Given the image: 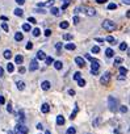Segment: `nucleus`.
Instances as JSON below:
<instances>
[{"label":"nucleus","instance_id":"obj_1","mask_svg":"<svg viewBox=\"0 0 130 134\" xmlns=\"http://www.w3.org/2000/svg\"><path fill=\"white\" fill-rule=\"evenodd\" d=\"M108 107H109L111 112H116L118 109V101H117V99L113 97V96H109V97H108Z\"/></svg>","mask_w":130,"mask_h":134},{"label":"nucleus","instance_id":"obj_2","mask_svg":"<svg viewBox=\"0 0 130 134\" xmlns=\"http://www.w3.org/2000/svg\"><path fill=\"white\" fill-rule=\"evenodd\" d=\"M102 28L106 30V32H113L116 29V24L112 21V20H104L102 21Z\"/></svg>","mask_w":130,"mask_h":134},{"label":"nucleus","instance_id":"obj_3","mask_svg":"<svg viewBox=\"0 0 130 134\" xmlns=\"http://www.w3.org/2000/svg\"><path fill=\"white\" fill-rule=\"evenodd\" d=\"M99 68H100V62L97 59H92L91 61V74L92 75H97L99 74Z\"/></svg>","mask_w":130,"mask_h":134},{"label":"nucleus","instance_id":"obj_4","mask_svg":"<svg viewBox=\"0 0 130 134\" xmlns=\"http://www.w3.org/2000/svg\"><path fill=\"white\" fill-rule=\"evenodd\" d=\"M13 134H28V128L23 124H18V125H16Z\"/></svg>","mask_w":130,"mask_h":134},{"label":"nucleus","instance_id":"obj_5","mask_svg":"<svg viewBox=\"0 0 130 134\" xmlns=\"http://www.w3.org/2000/svg\"><path fill=\"white\" fill-rule=\"evenodd\" d=\"M79 9L83 11L87 16H96V11H95L92 7H87V5H84V7H79Z\"/></svg>","mask_w":130,"mask_h":134},{"label":"nucleus","instance_id":"obj_6","mask_svg":"<svg viewBox=\"0 0 130 134\" xmlns=\"http://www.w3.org/2000/svg\"><path fill=\"white\" fill-rule=\"evenodd\" d=\"M111 78H112V75H111V72H104V75L100 78V83L101 84H104V86H106V84H109V82H111Z\"/></svg>","mask_w":130,"mask_h":134},{"label":"nucleus","instance_id":"obj_7","mask_svg":"<svg viewBox=\"0 0 130 134\" xmlns=\"http://www.w3.org/2000/svg\"><path fill=\"white\" fill-rule=\"evenodd\" d=\"M54 3H55V0H47V2H45V3H38L37 4V7H41V8H43V7H53L54 5Z\"/></svg>","mask_w":130,"mask_h":134},{"label":"nucleus","instance_id":"obj_8","mask_svg":"<svg viewBox=\"0 0 130 134\" xmlns=\"http://www.w3.org/2000/svg\"><path fill=\"white\" fill-rule=\"evenodd\" d=\"M75 63H76L79 67H84V66H85V61L81 58V57H76V58H75Z\"/></svg>","mask_w":130,"mask_h":134},{"label":"nucleus","instance_id":"obj_9","mask_svg":"<svg viewBox=\"0 0 130 134\" xmlns=\"http://www.w3.org/2000/svg\"><path fill=\"white\" fill-rule=\"evenodd\" d=\"M50 87H51V84H50V82H49V80H45V82H42V83H41V88H42L43 91H49V89H50Z\"/></svg>","mask_w":130,"mask_h":134},{"label":"nucleus","instance_id":"obj_10","mask_svg":"<svg viewBox=\"0 0 130 134\" xmlns=\"http://www.w3.org/2000/svg\"><path fill=\"white\" fill-rule=\"evenodd\" d=\"M36 70H38V63H37V61H32L30 66H29V71H36Z\"/></svg>","mask_w":130,"mask_h":134},{"label":"nucleus","instance_id":"obj_11","mask_svg":"<svg viewBox=\"0 0 130 134\" xmlns=\"http://www.w3.org/2000/svg\"><path fill=\"white\" fill-rule=\"evenodd\" d=\"M45 58H46V54H45V51L39 50V51L37 53V59H39V61H45Z\"/></svg>","mask_w":130,"mask_h":134},{"label":"nucleus","instance_id":"obj_12","mask_svg":"<svg viewBox=\"0 0 130 134\" xmlns=\"http://www.w3.org/2000/svg\"><path fill=\"white\" fill-rule=\"evenodd\" d=\"M15 62H16V65H21V63H23L24 62V57L23 55H16V58H15Z\"/></svg>","mask_w":130,"mask_h":134},{"label":"nucleus","instance_id":"obj_13","mask_svg":"<svg viewBox=\"0 0 130 134\" xmlns=\"http://www.w3.org/2000/svg\"><path fill=\"white\" fill-rule=\"evenodd\" d=\"M49 110H50L49 104H42V105H41V112H42V113H49Z\"/></svg>","mask_w":130,"mask_h":134},{"label":"nucleus","instance_id":"obj_14","mask_svg":"<svg viewBox=\"0 0 130 134\" xmlns=\"http://www.w3.org/2000/svg\"><path fill=\"white\" fill-rule=\"evenodd\" d=\"M15 40H16L17 42L23 41V40H24V34H23V33H20V32H18V33H16V34H15Z\"/></svg>","mask_w":130,"mask_h":134},{"label":"nucleus","instance_id":"obj_15","mask_svg":"<svg viewBox=\"0 0 130 134\" xmlns=\"http://www.w3.org/2000/svg\"><path fill=\"white\" fill-rule=\"evenodd\" d=\"M64 121H66V120H64V117L63 116H60V114H59V116H57V125H63L64 124Z\"/></svg>","mask_w":130,"mask_h":134},{"label":"nucleus","instance_id":"obj_16","mask_svg":"<svg viewBox=\"0 0 130 134\" xmlns=\"http://www.w3.org/2000/svg\"><path fill=\"white\" fill-rule=\"evenodd\" d=\"M105 55L108 57V58H112V57L114 55V51H113V50H112L111 47H108V49L105 50Z\"/></svg>","mask_w":130,"mask_h":134},{"label":"nucleus","instance_id":"obj_17","mask_svg":"<svg viewBox=\"0 0 130 134\" xmlns=\"http://www.w3.org/2000/svg\"><path fill=\"white\" fill-rule=\"evenodd\" d=\"M105 41H106V42H109L111 45H114V44H116V38H114V37H112V36H108V37L105 38Z\"/></svg>","mask_w":130,"mask_h":134},{"label":"nucleus","instance_id":"obj_18","mask_svg":"<svg viewBox=\"0 0 130 134\" xmlns=\"http://www.w3.org/2000/svg\"><path fill=\"white\" fill-rule=\"evenodd\" d=\"M3 57H4L5 59H11V58H12V53H11V50H4Z\"/></svg>","mask_w":130,"mask_h":134},{"label":"nucleus","instance_id":"obj_19","mask_svg":"<svg viewBox=\"0 0 130 134\" xmlns=\"http://www.w3.org/2000/svg\"><path fill=\"white\" fill-rule=\"evenodd\" d=\"M50 12H51V15H54V16H59V8H57V7H51V8H50Z\"/></svg>","mask_w":130,"mask_h":134},{"label":"nucleus","instance_id":"obj_20","mask_svg":"<svg viewBox=\"0 0 130 134\" xmlns=\"http://www.w3.org/2000/svg\"><path fill=\"white\" fill-rule=\"evenodd\" d=\"M69 26H70L69 21H62V23L59 24V28H60V29H67Z\"/></svg>","mask_w":130,"mask_h":134},{"label":"nucleus","instance_id":"obj_21","mask_svg":"<svg viewBox=\"0 0 130 134\" xmlns=\"http://www.w3.org/2000/svg\"><path fill=\"white\" fill-rule=\"evenodd\" d=\"M64 47H66V50H75L76 46H75V44L71 42V44H66V45H64Z\"/></svg>","mask_w":130,"mask_h":134},{"label":"nucleus","instance_id":"obj_22","mask_svg":"<svg viewBox=\"0 0 130 134\" xmlns=\"http://www.w3.org/2000/svg\"><path fill=\"white\" fill-rule=\"evenodd\" d=\"M45 62H46L47 66H49V65H53V63H54V58H53V57H46V58H45Z\"/></svg>","mask_w":130,"mask_h":134},{"label":"nucleus","instance_id":"obj_23","mask_svg":"<svg viewBox=\"0 0 130 134\" xmlns=\"http://www.w3.org/2000/svg\"><path fill=\"white\" fill-rule=\"evenodd\" d=\"M13 12H15V15H16V16H23V15H24V11L21 9V8H16Z\"/></svg>","mask_w":130,"mask_h":134},{"label":"nucleus","instance_id":"obj_24","mask_svg":"<svg viewBox=\"0 0 130 134\" xmlns=\"http://www.w3.org/2000/svg\"><path fill=\"white\" fill-rule=\"evenodd\" d=\"M7 71H8V72H13V71H15V66H13V63L9 62V63L7 65Z\"/></svg>","mask_w":130,"mask_h":134},{"label":"nucleus","instance_id":"obj_25","mask_svg":"<svg viewBox=\"0 0 130 134\" xmlns=\"http://www.w3.org/2000/svg\"><path fill=\"white\" fill-rule=\"evenodd\" d=\"M63 40H64V41H70V40H72V34H70V33L63 34Z\"/></svg>","mask_w":130,"mask_h":134},{"label":"nucleus","instance_id":"obj_26","mask_svg":"<svg viewBox=\"0 0 130 134\" xmlns=\"http://www.w3.org/2000/svg\"><path fill=\"white\" fill-rule=\"evenodd\" d=\"M32 34H33V36H34V37H38V36H39V34H41V30H39V29H38V28H34V29H33V30H32Z\"/></svg>","mask_w":130,"mask_h":134},{"label":"nucleus","instance_id":"obj_27","mask_svg":"<svg viewBox=\"0 0 130 134\" xmlns=\"http://www.w3.org/2000/svg\"><path fill=\"white\" fill-rule=\"evenodd\" d=\"M62 62L60 61H57V62H54V67H55V70H60L62 68Z\"/></svg>","mask_w":130,"mask_h":134},{"label":"nucleus","instance_id":"obj_28","mask_svg":"<svg viewBox=\"0 0 130 134\" xmlns=\"http://www.w3.org/2000/svg\"><path fill=\"white\" fill-rule=\"evenodd\" d=\"M78 112H79V108H78V107H75V109H74V112L71 113V117H70L71 120H74V118L76 117V114H78Z\"/></svg>","mask_w":130,"mask_h":134},{"label":"nucleus","instance_id":"obj_29","mask_svg":"<svg viewBox=\"0 0 130 134\" xmlns=\"http://www.w3.org/2000/svg\"><path fill=\"white\" fill-rule=\"evenodd\" d=\"M17 88H18L20 91H23V89L25 88V83H24V82H17Z\"/></svg>","mask_w":130,"mask_h":134},{"label":"nucleus","instance_id":"obj_30","mask_svg":"<svg viewBox=\"0 0 130 134\" xmlns=\"http://www.w3.org/2000/svg\"><path fill=\"white\" fill-rule=\"evenodd\" d=\"M120 50H121V51H125V50H127V44H126V42H122V44H120Z\"/></svg>","mask_w":130,"mask_h":134},{"label":"nucleus","instance_id":"obj_31","mask_svg":"<svg viewBox=\"0 0 130 134\" xmlns=\"http://www.w3.org/2000/svg\"><path fill=\"white\" fill-rule=\"evenodd\" d=\"M117 8V4L116 3H109V4H108V9H109V11H113V9H116Z\"/></svg>","mask_w":130,"mask_h":134},{"label":"nucleus","instance_id":"obj_32","mask_svg":"<svg viewBox=\"0 0 130 134\" xmlns=\"http://www.w3.org/2000/svg\"><path fill=\"white\" fill-rule=\"evenodd\" d=\"M75 133H76V129H75V128H72V126H71V128H69V129H67V131H66V134H75Z\"/></svg>","mask_w":130,"mask_h":134},{"label":"nucleus","instance_id":"obj_33","mask_svg":"<svg viewBox=\"0 0 130 134\" xmlns=\"http://www.w3.org/2000/svg\"><path fill=\"white\" fill-rule=\"evenodd\" d=\"M74 79H75V80H79V79H81V74H80L79 71L74 74Z\"/></svg>","mask_w":130,"mask_h":134},{"label":"nucleus","instance_id":"obj_34","mask_svg":"<svg viewBox=\"0 0 130 134\" xmlns=\"http://www.w3.org/2000/svg\"><path fill=\"white\" fill-rule=\"evenodd\" d=\"M23 30L24 32H29L30 30V24H24L23 25Z\"/></svg>","mask_w":130,"mask_h":134},{"label":"nucleus","instance_id":"obj_35","mask_svg":"<svg viewBox=\"0 0 130 134\" xmlns=\"http://www.w3.org/2000/svg\"><path fill=\"white\" fill-rule=\"evenodd\" d=\"M120 74L125 76V75L127 74V68H125V67H120Z\"/></svg>","mask_w":130,"mask_h":134},{"label":"nucleus","instance_id":"obj_36","mask_svg":"<svg viewBox=\"0 0 130 134\" xmlns=\"http://www.w3.org/2000/svg\"><path fill=\"white\" fill-rule=\"evenodd\" d=\"M120 112L121 113H126L127 112V107L126 105H120Z\"/></svg>","mask_w":130,"mask_h":134},{"label":"nucleus","instance_id":"obj_37","mask_svg":"<svg viewBox=\"0 0 130 134\" xmlns=\"http://www.w3.org/2000/svg\"><path fill=\"white\" fill-rule=\"evenodd\" d=\"M18 117H20V121H24L25 117H24V110H20L18 112Z\"/></svg>","mask_w":130,"mask_h":134},{"label":"nucleus","instance_id":"obj_38","mask_svg":"<svg viewBox=\"0 0 130 134\" xmlns=\"http://www.w3.org/2000/svg\"><path fill=\"white\" fill-rule=\"evenodd\" d=\"M92 53H95V54H97V53H100V47L99 46H92Z\"/></svg>","mask_w":130,"mask_h":134},{"label":"nucleus","instance_id":"obj_39","mask_svg":"<svg viewBox=\"0 0 130 134\" xmlns=\"http://www.w3.org/2000/svg\"><path fill=\"white\" fill-rule=\"evenodd\" d=\"M78 86H79V87H84V86H85V80H84V79H79V80H78Z\"/></svg>","mask_w":130,"mask_h":134},{"label":"nucleus","instance_id":"obj_40","mask_svg":"<svg viewBox=\"0 0 130 134\" xmlns=\"http://www.w3.org/2000/svg\"><path fill=\"white\" fill-rule=\"evenodd\" d=\"M69 4H70V0H64V4L62 5V11H63V9H66V8L69 7Z\"/></svg>","mask_w":130,"mask_h":134},{"label":"nucleus","instance_id":"obj_41","mask_svg":"<svg viewBox=\"0 0 130 134\" xmlns=\"http://www.w3.org/2000/svg\"><path fill=\"white\" fill-rule=\"evenodd\" d=\"M72 23H74V24H79V23H80V18H79V16H74V18H72Z\"/></svg>","mask_w":130,"mask_h":134},{"label":"nucleus","instance_id":"obj_42","mask_svg":"<svg viewBox=\"0 0 130 134\" xmlns=\"http://www.w3.org/2000/svg\"><path fill=\"white\" fill-rule=\"evenodd\" d=\"M28 21H29L30 24H37V20H36L34 17H30V16L28 17Z\"/></svg>","mask_w":130,"mask_h":134},{"label":"nucleus","instance_id":"obj_43","mask_svg":"<svg viewBox=\"0 0 130 134\" xmlns=\"http://www.w3.org/2000/svg\"><path fill=\"white\" fill-rule=\"evenodd\" d=\"M2 28H3L5 32H9V26H8V24H7V23H3V24H2Z\"/></svg>","mask_w":130,"mask_h":134},{"label":"nucleus","instance_id":"obj_44","mask_svg":"<svg viewBox=\"0 0 130 134\" xmlns=\"http://www.w3.org/2000/svg\"><path fill=\"white\" fill-rule=\"evenodd\" d=\"M122 63V58H114V65H120Z\"/></svg>","mask_w":130,"mask_h":134},{"label":"nucleus","instance_id":"obj_45","mask_svg":"<svg viewBox=\"0 0 130 134\" xmlns=\"http://www.w3.org/2000/svg\"><path fill=\"white\" fill-rule=\"evenodd\" d=\"M100 121H101V118H100V117H97V118L93 121V126H97V125L100 124Z\"/></svg>","mask_w":130,"mask_h":134},{"label":"nucleus","instance_id":"obj_46","mask_svg":"<svg viewBox=\"0 0 130 134\" xmlns=\"http://www.w3.org/2000/svg\"><path fill=\"white\" fill-rule=\"evenodd\" d=\"M34 12H37V13H42V15H43V13H46V11L43 9V8H41V9H38V8H37Z\"/></svg>","mask_w":130,"mask_h":134},{"label":"nucleus","instance_id":"obj_47","mask_svg":"<svg viewBox=\"0 0 130 134\" xmlns=\"http://www.w3.org/2000/svg\"><path fill=\"white\" fill-rule=\"evenodd\" d=\"M15 2H16L18 5H24V4H25V0H15Z\"/></svg>","mask_w":130,"mask_h":134},{"label":"nucleus","instance_id":"obj_48","mask_svg":"<svg viewBox=\"0 0 130 134\" xmlns=\"http://www.w3.org/2000/svg\"><path fill=\"white\" fill-rule=\"evenodd\" d=\"M45 36H46V37H50V36H51V30H50V29H46V30H45Z\"/></svg>","mask_w":130,"mask_h":134},{"label":"nucleus","instance_id":"obj_49","mask_svg":"<svg viewBox=\"0 0 130 134\" xmlns=\"http://www.w3.org/2000/svg\"><path fill=\"white\" fill-rule=\"evenodd\" d=\"M33 49V44L32 42H28V45H26V50H32Z\"/></svg>","mask_w":130,"mask_h":134},{"label":"nucleus","instance_id":"obj_50","mask_svg":"<svg viewBox=\"0 0 130 134\" xmlns=\"http://www.w3.org/2000/svg\"><path fill=\"white\" fill-rule=\"evenodd\" d=\"M25 71H26V70H25V67H23V66H21V67L18 68V72H20V74H24Z\"/></svg>","mask_w":130,"mask_h":134},{"label":"nucleus","instance_id":"obj_51","mask_svg":"<svg viewBox=\"0 0 130 134\" xmlns=\"http://www.w3.org/2000/svg\"><path fill=\"white\" fill-rule=\"evenodd\" d=\"M55 49L59 51V50L62 49V44H59V42H58V44H55Z\"/></svg>","mask_w":130,"mask_h":134},{"label":"nucleus","instance_id":"obj_52","mask_svg":"<svg viewBox=\"0 0 130 134\" xmlns=\"http://www.w3.org/2000/svg\"><path fill=\"white\" fill-rule=\"evenodd\" d=\"M84 57H85V59H88V61H92V59H93V58H92V57H91L90 54H85Z\"/></svg>","mask_w":130,"mask_h":134},{"label":"nucleus","instance_id":"obj_53","mask_svg":"<svg viewBox=\"0 0 130 134\" xmlns=\"http://www.w3.org/2000/svg\"><path fill=\"white\" fill-rule=\"evenodd\" d=\"M108 0H96V3L97 4H104V3H106Z\"/></svg>","mask_w":130,"mask_h":134},{"label":"nucleus","instance_id":"obj_54","mask_svg":"<svg viewBox=\"0 0 130 134\" xmlns=\"http://www.w3.org/2000/svg\"><path fill=\"white\" fill-rule=\"evenodd\" d=\"M7 110H8L9 113H12V105H11V104H8V105H7Z\"/></svg>","mask_w":130,"mask_h":134},{"label":"nucleus","instance_id":"obj_55","mask_svg":"<svg viewBox=\"0 0 130 134\" xmlns=\"http://www.w3.org/2000/svg\"><path fill=\"white\" fill-rule=\"evenodd\" d=\"M4 75V70H3V67L0 66V78H2V76Z\"/></svg>","mask_w":130,"mask_h":134},{"label":"nucleus","instance_id":"obj_56","mask_svg":"<svg viewBox=\"0 0 130 134\" xmlns=\"http://www.w3.org/2000/svg\"><path fill=\"white\" fill-rule=\"evenodd\" d=\"M69 95H70V96H74V95H75V91H74V89H70V91H69Z\"/></svg>","mask_w":130,"mask_h":134},{"label":"nucleus","instance_id":"obj_57","mask_svg":"<svg viewBox=\"0 0 130 134\" xmlns=\"http://www.w3.org/2000/svg\"><path fill=\"white\" fill-rule=\"evenodd\" d=\"M37 129H38V130H42V129H43L42 124H37Z\"/></svg>","mask_w":130,"mask_h":134},{"label":"nucleus","instance_id":"obj_58","mask_svg":"<svg viewBox=\"0 0 130 134\" xmlns=\"http://www.w3.org/2000/svg\"><path fill=\"white\" fill-rule=\"evenodd\" d=\"M95 40H96L97 42H104V41H105L104 38H95Z\"/></svg>","mask_w":130,"mask_h":134},{"label":"nucleus","instance_id":"obj_59","mask_svg":"<svg viewBox=\"0 0 130 134\" xmlns=\"http://www.w3.org/2000/svg\"><path fill=\"white\" fill-rule=\"evenodd\" d=\"M4 103H5L4 97H3V96H0V104H4Z\"/></svg>","mask_w":130,"mask_h":134},{"label":"nucleus","instance_id":"obj_60","mask_svg":"<svg viewBox=\"0 0 130 134\" xmlns=\"http://www.w3.org/2000/svg\"><path fill=\"white\" fill-rule=\"evenodd\" d=\"M117 79H118V80H125V76H124V75H120Z\"/></svg>","mask_w":130,"mask_h":134},{"label":"nucleus","instance_id":"obj_61","mask_svg":"<svg viewBox=\"0 0 130 134\" xmlns=\"http://www.w3.org/2000/svg\"><path fill=\"white\" fill-rule=\"evenodd\" d=\"M122 3H124V4H126V5H129V4H130V0H124Z\"/></svg>","mask_w":130,"mask_h":134},{"label":"nucleus","instance_id":"obj_62","mask_svg":"<svg viewBox=\"0 0 130 134\" xmlns=\"http://www.w3.org/2000/svg\"><path fill=\"white\" fill-rule=\"evenodd\" d=\"M2 20H3V21H7V20H8V17H5V16H2Z\"/></svg>","mask_w":130,"mask_h":134},{"label":"nucleus","instance_id":"obj_63","mask_svg":"<svg viewBox=\"0 0 130 134\" xmlns=\"http://www.w3.org/2000/svg\"><path fill=\"white\" fill-rule=\"evenodd\" d=\"M45 134H51V133H50V130H46V131H45Z\"/></svg>","mask_w":130,"mask_h":134},{"label":"nucleus","instance_id":"obj_64","mask_svg":"<svg viewBox=\"0 0 130 134\" xmlns=\"http://www.w3.org/2000/svg\"><path fill=\"white\" fill-rule=\"evenodd\" d=\"M8 134H13V131H8Z\"/></svg>","mask_w":130,"mask_h":134}]
</instances>
